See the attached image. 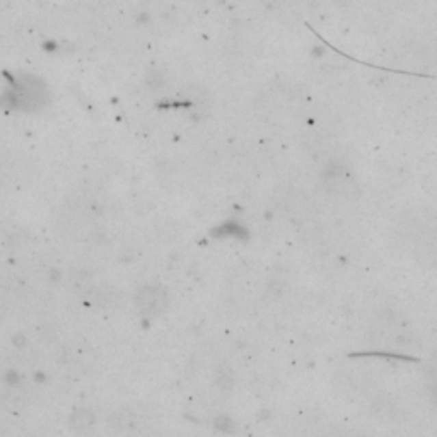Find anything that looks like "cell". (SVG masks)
I'll return each instance as SVG.
<instances>
[{
  "mask_svg": "<svg viewBox=\"0 0 437 437\" xmlns=\"http://www.w3.org/2000/svg\"><path fill=\"white\" fill-rule=\"evenodd\" d=\"M92 414L89 410H77L72 415V427L74 429H84L92 424Z\"/></svg>",
  "mask_w": 437,
  "mask_h": 437,
  "instance_id": "2",
  "label": "cell"
},
{
  "mask_svg": "<svg viewBox=\"0 0 437 437\" xmlns=\"http://www.w3.org/2000/svg\"><path fill=\"white\" fill-rule=\"evenodd\" d=\"M139 306L142 308V311L149 313V315H159L166 308V295L159 289L147 287L140 292Z\"/></svg>",
  "mask_w": 437,
  "mask_h": 437,
  "instance_id": "1",
  "label": "cell"
}]
</instances>
